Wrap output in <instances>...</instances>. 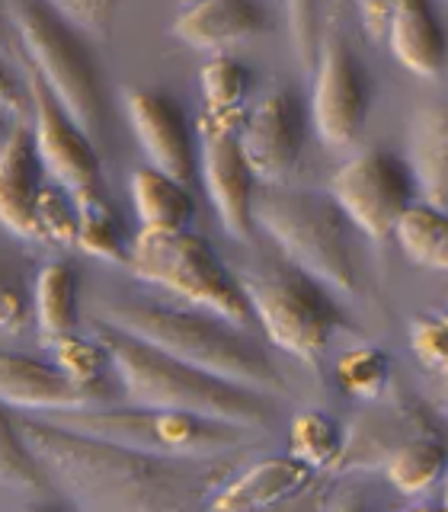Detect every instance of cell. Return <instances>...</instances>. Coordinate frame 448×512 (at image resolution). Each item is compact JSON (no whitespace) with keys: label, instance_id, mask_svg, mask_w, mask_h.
<instances>
[{"label":"cell","instance_id":"6da1fadb","mask_svg":"<svg viewBox=\"0 0 448 512\" xmlns=\"http://www.w3.org/2000/svg\"><path fill=\"white\" fill-rule=\"evenodd\" d=\"M42 468L77 509L87 512H167L205 500V487H221L224 468L208 471L205 455L170 458L138 452L52 420L10 413Z\"/></svg>","mask_w":448,"mask_h":512},{"label":"cell","instance_id":"7a4b0ae2","mask_svg":"<svg viewBox=\"0 0 448 512\" xmlns=\"http://www.w3.org/2000/svg\"><path fill=\"white\" fill-rule=\"evenodd\" d=\"M93 327L96 340L109 349L112 368L132 404L186 410L244 429H263L269 423V400L263 391L202 372V368L106 324V320H93Z\"/></svg>","mask_w":448,"mask_h":512},{"label":"cell","instance_id":"3957f363","mask_svg":"<svg viewBox=\"0 0 448 512\" xmlns=\"http://www.w3.org/2000/svg\"><path fill=\"white\" fill-rule=\"evenodd\" d=\"M96 320H106V324L132 333L138 340L164 349L170 356L196 365L202 372H212L224 381L244 384V388L263 394L285 391V378L279 375V368L244 333V327H237L212 311L199 314L160 308V304L122 301L106 304Z\"/></svg>","mask_w":448,"mask_h":512},{"label":"cell","instance_id":"277c9868","mask_svg":"<svg viewBox=\"0 0 448 512\" xmlns=\"http://www.w3.org/2000/svg\"><path fill=\"white\" fill-rule=\"evenodd\" d=\"M253 218L282 250L285 263L336 292L359 288V260L349 237L356 224L346 218L333 196L288 189L285 183H260Z\"/></svg>","mask_w":448,"mask_h":512},{"label":"cell","instance_id":"5b68a950","mask_svg":"<svg viewBox=\"0 0 448 512\" xmlns=\"http://www.w3.org/2000/svg\"><path fill=\"white\" fill-rule=\"evenodd\" d=\"M128 269L141 282H151L196 304L202 311H212L237 327H250L253 308L240 279H234L221 266L212 244L189 228L154 231L141 228L128 247Z\"/></svg>","mask_w":448,"mask_h":512},{"label":"cell","instance_id":"8992f818","mask_svg":"<svg viewBox=\"0 0 448 512\" xmlns=\"http://www.w3.org/2000/svg\"><path fill=\"white\" fill-rule=\"evenodd\" d=\"M45 420H52L64 429L87 432L96 439H109L138 452L170 455V458H196L215 455L224 448H234L244 442V426L208 420L199 413L186 410H160V407H80V410H55Z\"/></svg>","mask_w":448,"mask_h":512},{"label":"cell","instance_id":"52a82bcc","mask_svg":"<svg viewBox=\"0 0 448 512\" xmlns=\"http://www.w3.org/2000/svg\"><path fill=\"white\" fill-rule=\"evenodd\" d=\"M253 317L282 352L317 365L333 333L343 327V314L330 298V288L298 266H269L240 276Z\"/></svg>","mask_w":448,"mask_h":512},{"label":"cell","instance_id":"ba28073f","mask_svg":"<svg viewBox=\"0 0 448 512\" xmlns=\"http://www.w3.org/2000/svg\"><path fill=\"white\" fill-rule=\"evenodd\" d=\"M7 13L26 58L36 64L80 128L96 138L103 125V100L84 42L48 0H7Z\"/></svg>","mask_w":448,"mask_h":512},{"label":"cell","instance_id":"9c48e42d","mask_svg":"<svg viewBox=\"0 0 448 512\" xmlns=\"http://www.w3.org/2000/svg\"><path fill=\"white\" fill-rule=\"evenodd\" d=\"M416 192L420 189L407 160L378 148L359 151L330 176V196L356 224V231L372 240L397 231V221L410 212Z\"/></svg>","mask_w":448,"mask_h":512},{"label":"cell","instance_id":"30bf717a","mask_svg":"<svg viewBox=\"0 0 448 512\" xmlns=\"http://www.w3.org/2000/svg\"><path fill=\"white\" fill-rule=\"evenodd\" d=\"M23 71H26V90L32 103V135H36V151L42 157L45 173L55 183L68 186L71 192L100 189L103 164L100 154H96L93 138L64 109L55 90L48 87V80L36 71V64L26 55H23Z\"/></svg>","mask_w":448,"mask_h":512},{"label":"cell","instance_id":"8fae6325","mask_svg":"<svg viewBox=\"0 0 448 512\" xmlns=\"http://www.w3.org/2000/svg\"><path fill=\"white\" fill-rule=\"evenodd\" d=\"M237 128L240 125H228L208 116L199 119V173L224 231L234 240H250L256 228L253 199L260 180H256L253 167L240 151Z\"/></svg>","mask_w":448,"mask_h":512},{"label":"cell","instance_id":"7c38bea8","mask_svg":"<svg viewBox=\"0 0 448 512\" xmlns=\"http://www.w3.org/2000/svg\"><path fill=\"white\" fill-rule=\"evenodd\" d=\"M368 112V87L365 71L352 55V48L340 32L320 42L317 52V77L311 93V116L317 135L333 148H346L359 135Z\"/></svg>","mask_w":448,"mask_h":512},{"label":"cell","instance_id":"4fadbf2b","mask_svg":"<svg viewBox=\"0 0 448 512\" xmlns=\"http://www.w3.org/2000/svg\"><path fill=\"white\" fill-rule=\"evenodd\" d=\"M240 151L260 183H285L301 160L304 116L295 93L272 90L253 109H247L237 128Z\"/></svg>","mask_w":448,"mask_h":512},{"label":"cell","instance_id":"5bb4252c","mask_svg":"<svg viewBox=\"0 0 448 512\" xmlns=\"http://www.w3.org/2000/svg\"><path fill=\"white\" fill-rule=\"evenodd\" d=\"M0 397L10 410H80L109 404V391L103 384H80L55 362L13 356L7 352L0 362Z\"/></svg>","mask_w":448,"mask_h":512},{"label":"cell","instance_id":"9a60e30c","mask_svg":"<svg viewBox=\"0 0 448 512\" xmlns=\"http://www.w3.org/2000/svg\"><path fill=\"white\" fill-rule=\"evenodd\" d=\"M125 109L135 125V135L148 154L151 167L189 183L199 167V148L192 144L183 109L164 93L154 90H125Z\"/></svg>","mask_w":448,"mask_h":512},{"label":"cell","instance_id":"2e32d148","mask_svg":"<svg viewBox=\"0 0 448 512\" xmlns=\"http://www.w3.org/2000/svg\"><path fill=\"white\" fill-rule=\"evenodd\" d=\"M426 432H436L432 416L410 397H391L352 420L343 442V455L333 471H365L388 464V458L400 445L416 436H426Z\"/></svg>","mask_w":448,"mask_h":512},{"label":"cell","instance_id":"e0dca14e","mask_svg":"<svg viewBox=\"0 0 448 512\" xmlns=\"http://www.w3.org/2000/svg\"><path fill=\"white\" fill-rule=\"evenodd\" d=\"M42 157L36 135L26 125H13L0 151V221L23 240H42L36 202L42 189Z\"/></svg>","mask_w":448,"mask_h":512},{"label":"cell","instance_id":"ac0fdd59","mask_svg":"<svg viewBox=\"0 0 448 512\" xmlns=\"http://www.w3.org/2000/svg\"><path fill=\"white\" fill-rule=\"evenodd\" d=\"M314 468L304 464L301 458L288 455H269L256 461L240 477L221 484L218 493L208 500L215 509H263V506H279L292 503L295 496L314 487Z\"/></svg>","mask_w":448,"mask_h":512},{"label":"cell","instance_id":"d6986e66","mask_svg":"<svg viewBox=\"0 0 448 512\" xmlns=\"http://www.w3.org/2000/svg\"><path fill=\"white\" fill-rule=\"evenodd\" d=\"M263 29L266 16L253 0H199L173 20V36L205 52L253 39Z\"/></svg>","mask_w":448,"mask_h":512},{"label":"cell","instance_id":"ffe728a7","mask_svg":"<svg viewBox=\"0 0 448 512\" xmlns=\"http://www.w3.org/2000/svg\"><path fill=\"white\" fill-rule=\"evenodd\" d=\"M388 42L394 58L416 77H439L448 61L445 29L429 0H397Z\"/></svg>","mask_w":448,"mask_h":512},{"label":"cell","instance_id":"44dd1931","mask_svg":"<svg viewBox=\"0 0 448 512\" xmlns=\"http://www.w3.org/2000/svg\"><path fill=\"white\" fill-rule=\"evenodd\" d=\"M407 164L423 202L448 212V103L429 106L413 119Z\"/></svg>","mask_w":448,"mask_h":512},{"label":"cell","instance_id":"7402d4cb","mask_svg":"<svg viewBox=\"0 0 448 512\" xmlns=\"http://www.w3.org/2000/svg\"><path fill=\"white\" fill-rule=\"evenodd\" d=\"M132 202L141 228L176 231L189 228L192 221V196L186 183L157 167H138L132 173Z\"/></svg>","mask_w":448,"mask_h":512},{"label":"cell","instance_id":"603a6c76","mask_svg":"<svg viewBox=\"0 0 448 512\" xmlns=\"http://www.w3.org/2000/svg\"><path fill=\"white\" fill-rule=\"evenodd\" d=\"M80 276L68 260L45 263L36 276V320L45 346L77 327Z\"/></svg>","mask_w":448,"mask_h":512},{"label":"cell","instance_id":"cb8c5ba5","mask_svg":"<svg viewBox=\"0 0 448 512\" xmlns=\"http://www.w3.org/2000/svg\"><path fill=\"white\" fill-rule=\"evenodd\" d=\"M199 90L205 112L202 116L240 125L247 116V90H250V74L240 61L228 55H215L202 64L199 71Z\"/></svg>","mask_w":448,"mask_h":512},{"label":"cell","instance_id":"d4e9b609","mask_svg":"<svg viewBox=\"0 0 448 512\" xmlns=\"http://www.w3.org/2000/svg\"><path fill=\"white\" fill-rule=\"evenodd\" d=\"M77 212H80V231H77V247L96 256L103 263H128V247L122 224L112 212V205L106 196H100V189H80L74 192Z\"/></svg>","mask_w":448,"mask_h":512},{"label":"cell","instance_id":"484cf974","mask_svg":"<svg viewBox=\"0 0 448 512\" xmlns=\"http://www.w3.org/2000/svg\"><path fill=\"white\" fill-rule=\"evenodd\" d=\"M445 471H448V448L439 442L436 432H426V436L404 442L388 458V464H384V474H388L391 487L407 496L429 490Z\"/></svg>","mask_w":448,"mask_h":512},{"label":"cell","instance_id":"4316f807","mask_svg":"<svg viewBox=\"0 0 448 512\" xmlns=\"http://www.w3.org/2000/svg\"><path fill=\"white\" fill-rule=\"evenodd\" d=\"M397 244L413 263L448 272V212L436 205H410V212L397 221Z\"/></svg>","mask_w":448,"mask_h":512},{"label":"cell","instance_id":"83f0119b","mask_svg":"<svg viewBox=\"0 0 448 512\" xmlns=\"http://www.w3.org/2000/svg\"><path fill=\"white\" fill-rule=\"evenodd\" d=\"M343 442L346 436L336 420L320 410H301L288 426V452L314 471H333L343 455Z\"/></svg>","mask_w":448,"mask_h":512},{"label":"cell","instance_id":"f1b7e54d","mask_svg":"<svg viewBox=\"0 0 448 512\" xmlns=\"http://www.w3.org/2000/svg\"><path fill=\"white\" fill-rule=\"evenodd\" d=\"M0 436H4V439H0V477H4V487L42 496L48 487H52V480H48L42 461L29 448V442L20 436V429H16L10 413L4 416Z\"/></svg>","mask_w":448,"mask_h":512},{"label":"cell","instance_id":"f546056e","mask_svg":"<svg viewBox=\"0 0 448 512\" xmlns=\"http://www.w3.org/2000/svg\"><path fill=\"white\" fill-rule=\"evenodd\" d=\"M333 372L349 397L378 400L384 388H388L391 359H388V352H381L378 346H356V349H346L343 356L336 359Z\"/></svg>","mask_w":448,"mask_h":512},{"label":"cell","instance_id":"4dcf8cb0","mask_svg":"<svg viewBox=\"0 0 448 512\" xmlns=\"http://www.w3.org/2000/svg\"><path fill=\"white\" fill-rule=\"evenodd\" d=\"M48 349H52V362L61 368V372H68L80 384H103L106 368L112 365L109 349L96 340V336L87 340V336L68 333V336H58V340L48 343Z\"/></svg>","mask_w":448,"mask_h":512},{"label":"cell","instance_id":"1f68e13d","mask_svg":"<svg viewBox=\"0 0 448 512\" xmlns=\"http://www.w3.org/2000/svg\"><path fill=\"white\" fill-rule=\"evenodd\" d=\"M36 215H39V228H42L45 240H55V244H77L80 212H77L74 192L68 186H61L55 180L42 183Z\"/></svg>","mask_w":448,"mask_h":512},{"label":"cell","instance_id":"d6a6232c","mask_svg":"<svg viewBox=\"0 0 448 512\" xmlns=\"http://www.w3.org/2000/svg\"><path fill=\"white\" fill-rule=\"evenodd\" d=\"M410 346L439 378L448 375V314H423L410 324Z\"/></svg>","mask_w":448,"mask_h":512},{"label":"cell","instance_id":"836d02e7","mask_svg":"<svg viewBox=\"0 0 448 512\" xmlns=\"http://www.w3.org/2000/svg\"><path fill=\"white\" fill-rule=\"evenodd\" d=\"M288 13V36H292L298 61L308 68L317 61L320 52V32H317V0H285Z\"/></svg>","mask_w":448,"mask_h":512},{"label":"cell","instance_id":"e575fe53","mask_svg":"<svg viewBox=\"0 0 448 512\" xmlns=\"http://www.w3.org/2000/svg\"><path fill=\"white\" fill-rule=\"evenodd\" d=\"M64 20L96 32V36H109L112 20H116V10H119V0H48Z\"/></svg>","mask_w":448,"mask_h":512},{"label":"cell","instance_id":"d590c367","mask_svg":"<svg viewBox=\"0 0 448 512\" xmlns=\"http://www.w3.org/2000/svg\"><path fill=\"white\" fill-rule=\"evenodd\" d=\"M397 7V0H356V10L362 16V26L372 39H384L391 26V13Z\"/></svg>","mask_w":448,"mask_h":512},{"label":"cell","instance_id":"8d00e7d4","mask_svg":"<svg viewBox=\"0 0 448 512\" xmlns=\"http://www.w3.org/2000/svg\"><path fill=\"white\" fill-rule=\"evenodd\" d=\"M29 324V311H26V298L16 292V288H7L4 292V304H0V327L7 333H20Z\"/></svg>","mask_w":448,"mask_h":512},{"label":"cell","instance_id":"74e56055","mask_svg":"<svg viewBox=\"0 0 448 512\" xmlns=\"http://www.w3.org/2000/svg\"><path fill=\"white\" fill-rule=\"evenodd\" d=\"M442 407H445V413H448V375L442 378Z\"/></svg>","mask_w":448,"mask_h":512},{"label":"cell","instance_id":"f35d334b","mask_svg":"<svg viewBox=\"0 0 448 512\" xmlns=\"http://www.w3.org/2000/svg\"><path fill=\"white\" fill-rule=\"evenodd\" d=\"M445 506H448V484H445Z\"/></svg>","mask_w":448,"mask_h":512}]
</instances>
